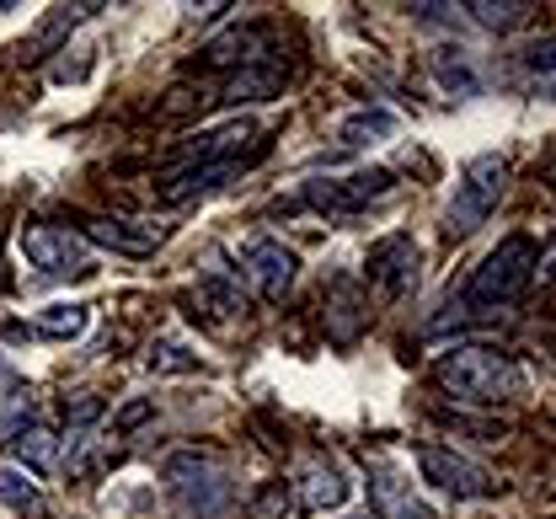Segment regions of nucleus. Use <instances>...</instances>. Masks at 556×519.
Returning <instances> with one entry per match:
<instances>
[{
  "label": "nucleus",
  "mask_w": 556,
  "mask_h": 519,
  "mask_svg": "<svg viewBox=\"0 0 556 519\" xmlns=\"http://www.w3.org/2000/svg\"><path fill=\"white\" fill-rule=\"evenodd\" d=\"M80 241L91 246H108L118 257H150L161 246V230L155 225H139V220H124V215H86L80 220Z\"/></svg>",
  "instance_id": "11"
},
{
  "label": "nucleus",
  "mask_w": 556,
  "mask_h": 519,
  "mask_svg": "<svg viewBox=\"0 0 556 519\" xmlns=\"http://www.w3.org/2000/svg\"><path fill=\"white\" fill-rule=\"evenodd\" d=\"M22 257L38 279L60 284V279H86L97 274V257L80 236H70L60 225H43V220H27L22 225Z\"/></svg>",
  "instance_id": "5"
},
{
  "label": "nucleus",
  "mask_w": 556,
  "mask_h": 519,
  "mask_svg": "<svg viewBox=\"0 0 556 519\" xmlns=\"http://www.w3.org/2000/svg\"><path fill=\"white\" fill-rule=\"evenodd\" d=\"M503 193H508V161L503 155L466 161V172L455 182V199L444 204V230L450 236H471L477 225L492 220V210L503 204Z\"/></svg>",
  "instance_id": "4"
},
{
  "label": "nucleus",
  "mask_w": 556,
  "mask_h": 519,
  "mask_svg": "<svg viewBox=\"0 0 556 519\" xmlns=\"http://www.w3.org/2000/svg\"><path fill=\"white\" fill-rule=\"evenodd\" d=\"M433 385L466 407H497V402H514L525 396V370L497 354V349H482V343H460L450 354L433 359Z\"/></svg>",
  "instance_id": "1"
},
{
  "label": "nucleus",
  "mask_w": 556,
  "mask_h": 519,
  "mask_svg": "<svg viewBox=\"0 0 556 519\" xmlns=\"http://www.w3.org/2000/svg\"><path fill=\"white\" fill-rule=\"evenodd\" d=\"M396 129H402V118L391 107H358L338 124V150H375L396 140Z\"/></svg>",
  "instance_id": "17"
},
{
  "label": "nucleus",
  "mask_w": 556,
  "mask_h": 519,
  "mask_svg": "<svg viewBox=\"0 0 556 519\" xmlns=\"http://www.w3.org/2000/svg\"><path fill=\"white\" fill-rule=\"evenodd\" d=\"M263 49H268V27H230V33L208 38L199 65H204V71H225V65H241V71H247V65L263 60Z\"/></svg>",
  "instance_id": "15"
},
{
  "label": "nucleus",
  "mask_w": 556,
  "mask_h": 519,
  "mask_svg": "<svg viewBox=\"0 0 556 519\" xmlns=\"http://www.w3.org/2000/svg\"><path fill=\"white\" fill-rule=\"evenodd\" d=\"M535 97H546V102H556V75H535V86H530Z\"/></svg>",
  "instance_id": "30"
},
{
  "label": "nucleus",
  "mask_w": 556,
  "mask_h": 519,
  "mask_svg": "<svg viewBox=\"0 0 556 519\" xmlns=\"http://www.w3.org/2000/svg\"><path fill=\"white\" fill-rule=\"evenodd\" d=\"M530 71L556 75V38H546V43H535V49H530Z\"/></svg>",
  "instance_id": "29"
},
{
  "label": "nucleus",
  "mask_w": 556,
  "mask_h": 519,
  "mask_svg": "<svg viewBox=\"0 0 556 519\" xmlns=\"http://www.w3.org/2000/svg\"><path fill=\"white\" fill-rule=\"evenodd\" d=\"M0 504L11 515H33L38 509V482L22 471V466H0Z\"/></svg>",
  "instance_id": "23"
},
{
  "label": "nucleus",
  "mask_w": 556,
  "mask_h": 519,
  "mask_svg": "<svg viewBox=\"0 0 556 519\" xmlns=\"http://www.w3.org/2000/svg\"><path fill=\"white\" fill-rule=\"evenodd\" d=\"M283 80H289V65H283V60H257V65H247V71H236L230 80H225L219 102H225V107H241V102H274L278 91H283Z\"/></svg>",
  "instance_id": "16"
},
{
  "label": "nucleus",
  "mask_w": 556,
  "mask_h": 519,
  "mask_svg": "<svg viewBox=\"0 0 556 519\" xmlns=\"http://www.w3.org/2000/svg\"><path fill=\"white\" fill-rule=\"evenodd\" d=\"M417 471H422V482H428L433 493H444V498H455V504H477V498H492V493H497L492 471L477 466L471 455H460V450L422 445L417 450Z\"/></svg>",
  "instance_id": "7"
},
{
  "label": "nucleus",
  "mask_w": 556,
  "mask_h": 519,
  "mask_svg": "<svg viewBox=\"0 0 556 519\" xmlns=\"http://www.w3.org/2000/svg\"><path fill=\"white\" fill-rule=\"evenodd\" d=\"M0 284H5V274H0Z\"/></svg>",
  "instance_id": "31"
},
{
  "label": "nucleus",
  "mask_w": 556,
  "mask_h": 519,
  "mask_svg": "<svg viewBox=\"0 0 556 519\" xmlns=\"http://www.w3.org/2000/svg\"><path fill=\"white\" fill-rule=\"evenodd\" d=\"M11 450H16V466L27 471V477H49L54 471V455H60V440H54V429H43L38 418L11 440Z\"/></svg>",
  "instance_id": "19"
},
{
  "label": "nucleus",
  "mask_w": 556,
  "mask_h": 519,
  "mask_svg": "<svg viewBox=\"0 0 556 519\" xmlns=\"http://www.w3.org/2000/svg\"><path fill=\"white\" fill-rule=\"evenodd\" d=\"M199 311L214 316V321H236V316H247V295H241V284L225 274V268H208L204 279H199ZM193 311V316H199Z\"/></svg>",
  "instance_id": "18"
},
{
  "label": "nucleus",
  "mask_w": 556,
  "mask_h": 519,
  "mask_svg": "<svg viewBox=\"0 0 556 519\" xmlns=\"http://www.w3.org/2000/svg\"><path fill=\"white\" fill-rule=\"evenodd\" d=\"M294 509L300 515H327V509H343L348 493H353V482L343 477V466L338 460H327V455H305L300 466H294Z\"/></svg>",
  "instance_id": "8"
},
{
  "label": "nucleus",
  "mask_w": 556,
  "mask_h": 519,
  "mask_svg": "<svg viewBox=\"0 0 556 519\" xmlns=\"http://www.w3.org/2000/svg\"><path fill=\"white\" fill-rule=\"evenodd\" d=\"M396 193V172L386 166H364V172H348V177H316L300 188V204L316 210V215H358L380 199Z\"/></svg>",
  "instance_id": "6"
},
{
  "label": "nucleus",
  "mask_w": 556,
  "mask_h": 519,
  "mask_svg": "<svg viewBox=\"0 0 556 519\" xmlns=\"http://www.w3.org/2000/svg\"><path fill=\"white\" fill-rule=\"evenodd\" d=\"M241 166H208V161H188V166H177L161 188H155V199L166 204V210H182V204H193V199H204L214 188H225L230 177H236Z\"/></svg>",
  "instance_id": "13"
},
{
  "label": "nucleus",
  "mask_w": 556,
  "mask_h": 519,
  "mask_svg": "<svg viewBox=\"0 0 556 519\" xmlns=\"http://www.w3.org/2000/svg\"><path fill=\"white\" fill-rule=\"evenodd\" d=\"M150 413H155V402H150V396H139V402H129L124 413H113V434H129V429H139V423H144Z\"/></svg>",
  "instance_id": "26"
},
{
  "label": "nucleus",
  "mask_w": 556,
  "mask_h": 519,
  "mask_svg": "<svg viewBox=\"0 0 556 519\" xmlns=\"http://www.w3.org/2000/svg\"><path fill=\"white\" fill-rule=\"evenodd\" d=\"M278 509H289V482L263 488V493H257V504H252V515L257 519H278Z\"/></svg>",
  "instance_id": "24"
},
{
  "label": "nucleus",
  "mask_w": 556,
  "mask_h": 519,
  "mask_svg": "<svg viewBox=\"0 0 556 519\" xmlns=\"http://www.w3.org/2000/svg\"><path fill=\"white\" fill-rule=\"evenodd\" d=\"M417 263H422V252H417L413 236H386V241L369 252L364 274H369V284L380 290V300H402L417 284Z\"/></svg>",
  "instance_id": "10"
},
{
  "label": "nucleus",
  "mask_w": 556,
  "mask_h": 519,
  "mask_svg": "<svg viewBox=\"0 0 556 519\" xmlns=\"http://www.w3.org/2000/svg\"><path fill=\"white\" fill-rule=\"evenodd\" d=\"M204 102H208L204 91L193 97V86H177V91H166V102H161V113H166V118H182V113H193V107H204Z\"/></svg>",
  "instance_id": "25"
},
{
  "label": "nucleus",
  "mask_w": 556,
  "mask_h": 519,
  "mask_svg": "<svg viewBox=\"0 0 556 519\" xmlns=\"http://www.w3.org/2000/svg\"><path fill=\"white\" fill-rule=\"evenodd\" d=\"M369 477H375L369 488H375V509H380V519H439L422 498H417L413 482H407L391 460H375V466H369Z\"/></svg>",
  "instance_id": "12"
},
{
  "label": "nucleus",
  "mask_w": 556,
  "mask_h": 519,
  "mask_svg": "<svg viewBox=\"0 0 556 519\" xmlns=\"http://www.w3.org/2000/svg\"><path fill=\"white\" fill-rule=\"evenodd\" d=\"M369 327V300L358 290V279H338L332 290H327V332H332V343H358V332Z\"/></svg>",
  "instance_id": "14"
},
{
  "label": "nucleus",
  "mask_w": 556,
  "mask_h": 519,
  "mask_svg": "<svg viewBox=\"0 0 556 519\" xmlns=\"http://www.w3.org/2000/svg\"><path fill=\"white\" fill-rule=\"evenodd\" d=\"M439 86H444V91H455V97H471V91H477V75L466 71V65H455V71H450V65H439Z\"/></svg>",
  "instance_id": "27"
},
{
  "label": "nucleus",
  "mask_w": 556,
  "mask_h": 519,
  "mask_svg": "<svg viewBox=\"0 0 556 519\" xmlns=\"http://www.w3.org/2000/svg\"><path fill=\"white\" fill-rule=\"evenodd\" d=\"M166 493L177 498V509L188 519H230L236 515V482L230 466L208 450H182L166 460Z\"/></svg>",
  "instance_id": "2"
},
{
  "label": "nucleus",
  "mask_w": 556,
  "mask_h": 519,
  "mask_svg": "<svg viewBox=\"0 0 556 519\" xmlns=\"http://www.w3.org/2000/svg\"><path fill=\"white\" fill-rule=\"evenodd\" d=\"M241 268H247V279H252V290L278 305V300L294 290V274H300V257L278 241V236H257V241H247V252H241Z\"/></svg>",
  "instance_id": "9"
},
{
  "label": "nucleus",
  "mask_w": 556,
  "mask_h": 519,
  "mask_svg": "<svg viewBox=\"0 0 556 519\" xmlns=\"http://www.w3.org/2000/svg\"><path fill=\"white\" fill-rule=\"evenodd\" d=\"M460 11H471V22L486 27V33H508V27H519V22H530V0H471V5H460Z\"/></svg>",
  "instance_id": "21"
},
{
  "label": "nucleus",
  "mask_w": 556,
  "mask_h": 519,
  "mask_svg": "<svg viewBox=\"0 0 556 519\" xmlns=\"http://www.w3.org/2000/svg\"><path fill=\"white\" fill-rule=\"evenodd\" d=\"M150 375H199L204 365H199V354L182 343V338H155L150 343Z\"/></svg>",
  "instance_id": "22"
},
{
  "label": "nucleus",
  "mask_w": 556,
  "mask_h": 519,
  "mask_svg": "<svg viewBox=\"0 0 556 519\" xmlns=\"http://www.w3.org/2000/svg\"><path fill=\"white\" fill-rule=\"evenodd\" d=\"M535 284H546V290H556V230L546 236V246L535 252Z\"/></svg>",
  "instance_id": "28"
},
{
  "label": "nucleus",
  "mask_w": 556,
  "mask_h": 519,
  "mask_svg": "<svg viewBox=\"0 0 556 519\" xmlns=\"http://www.w3.org/2000/svg\"><path fill=\"white\" fill-rule=\"evenodd\" d=\"M530 284H535V241L525 230H514L477 263V274H471V284H466L460 300H466L471 316H482V311H503V305L525 300Z\"/></svg>",
  "instance_id": "3"
},
{
  "label": "nucleus",
  "mask_w": 556,
  "mask_h": 519,
  "mask_svg": "<svg viewBox=\"0 0 556 519\" xmlns=\"http://www.w3.org/2000/svg\"><path fill=\"white\" fill-rule=\"evenodd\" d=\"M91 327V305H43L38 311V321H33V332L38 338H54V343H75L80 332Z\"/></svg>",
  "instance_id": "20"
}]
</instances>
